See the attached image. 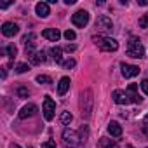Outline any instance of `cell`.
<instances>
[{
    "label": "cell",
    "instance_id": "6da1fadb",
    "mask_svg": "<svg viewBox=\"0 0 148 148\" xmlns=\"http://www.w3.org/2000/svg\"><path fill=\"white\" fill-rule=\"evenodd\" d=\"M92 105H94V98H92V91L91 89H86L80 92V113H82V119H91L92 115Z\"/></svg>",
    "mask_w": 148,
    "mask_h": 148
},
{
    "label": "cell",
    "instance_id": "7a4b0ae2",
    "mask_svg": "<svg viewBox=\"0 0 148 148\" xmlns=\"http://www.w3.org/2000/svg\"><path fill=\"white\" fill-rule=\"evenodd\" d=\"M63 143H64V146L66 148H77L80 143H82V139H80V134L77 132V131H73V129H70V127H66L64 131H63Z\"/></svg>",
    "mask_w": 148,
    "mask_h": 148
},
{
    "label": "cell",
    "instance_id": "3957f363",
    "mask_svg": "<svg viewBox=\"0 0 148 148\" xmlns=\"http://www.w3.org/2000/svg\"><path fill=\"white\" fill-rule=\"evenodd\" d=\"M127 56L129 58H134V59H141L143 56H145V47L141 45V42L136 38V37H132L131 40H129V44H127Z\"/></svg>",
    "mask_w": 148,
    "mask_h": 148
},
{
    "label": "cell",
    "instance_id": "277c9868",
    "mask_svg": "<svg viewBox=\"0 0 148 148\" xmlns=\"http://www.w3.org/2000/svg\"><path fill=\"white\" fill-rule=\"evenodd\" d=\"M94 44L101 51H106V52H113L119 49V42L112 37H94Z\"/></svg>",
    "mask_w": 148,
    "mask_h": 148
},
{
    "label": "cell",
    "instance_id": "5b68a950",
    "mask_svg": "<svg viewBox=\"0 0 148 148\" xmlns=\"http://www.w3.org/2000/svg\"><path fill=\"white\" fill-rule=\"evenodd\" d=\"M44 117L45 120H52L54 119V112H56V103L51 96H44V106H42Z\"/></svg>",
    "mask_w": 148,
    "mask_h": 148
},
{
    "label": "cell",
    "instance_id": "8992f818",
    "mask_svg": "<svg viewBox=\"0 0 148 148\" xmlns=\"http://www.w3.org/2000/svg\"><path fill=\"white\" fill-rule=\"evenodd\" d=\"M71 23L75 25L77 28H84L89 23V12L87 11H77L75 14L71 16Z\"/></svg>",
    "mask_w": 148,
    "mask_h": 148
},
{
    "label": "cell",
    "instance_id": "52a82bcc",
    "mask_svg": "<svg viewBox=\"0 0 148 148\" xmlns=\"http://www.w3.org/2000/svg\"><path fill=\"white\" fill-rule=\"evenodd\" d=\"M96 28L101 30V32H112V30H113V23H112V19H110L108 16L101 14V16H98V19H96Z\"/></svg>",
    "mask_w": 148,
    "mask_h": 148
},
{
    "label": "cell",
    "instance_id": "ba28073f",
    "mask_svg": "<svg viewBox=\"0 0 148 148\" xmlns=\"http://www.w3.org/2000/svg\"><path fill=\"white\" fill-rule=\"evenodd\" d=\"M112 99L117 105H127V103H131V98H129L127 91H120V89H117V91L112 92Z\"/></svg>",
    "mask_w": 148,
    "mask_h": 148
},
{
    "label": "cell",
    "instance_id": "9c48e42d",
    "mask_svg": "<svg viewBox=\"0 0 148 148\" xmlns=\"http://www.w3.org/2000/svg\"><path fill=\"white\" fill-rule=\"evenodd\" d=\"M120 68H122V75H124L125 79H132V77L139 75V68H138V66H134V64L122 63V64H120Z\"/></svg>",
    "mask_w": 148,
    "mask_h": 148
},
{
    "label": "cell",
    "instance_id": "30bf717a",
    "mask_svg": "<svg viewBox=\"0 0 148 148\" xmlns=\"http://www.w3.org/2000/svg\"><path fill=\"white\" fill-rule=\"evenodd\" d=\"M37 112H38L37 105L30 103V105H26V106H23V108H21V112L18 113V117H19L21 120H25V119H30V117H33V115H35Z\"/></svg>",
    "mask_w": 148,
    "mask_h": 148
},
{
    "label": "cell",
    "instance_id": "8fae6325",
    "mask_svg": "<svg viewBox=\"0 0 148 148\" xmlns=\"http://www.w3.org/2000/svg\"><path fill=\"white\" fill-rule=\"evenodd\" d=\"M2 33L5 37H14V35L19 33V26L16 23H12V21H7V23L2 25Z\"/></svg>",
    "mask_w": 148,
    "mask_h": 148
},
{
    "label": "cell",
    "instance_id": "7c38bea8",
    "mask_svg": "<svg viewBox=\"0 0 148 148\" xmlns=\"http://www.w3.org/2000/svg\"><path fill=\"white\" fill-rule=\"evenodd\" d=\"M42 37L47 38V40H51V42H58L59 37H61V33H59V30H56V28H47V30L42 32Z\"/></svg>",
    "mask_w": 148,
    "mask_h": 148
},
{
    "label": "cell",
    "instance_id": "4fadbf2b",
    "mask_svg": "<svg viewBox=\"0 0 148 148\" xmlns=\"http://www.w3.org/2000/svg\"><path fill=\"white\" fill-rule=\"evenodd\" d=\"M35 12H37L38 18H47V16L51 14V11H49V4H47V2H38V4L35 5Z\"/></svg>",
    "mask_w": 148,
    "mask_h": 148
},
{
    "label": "cell",
    "instance_id": "5bb4252c",
    "mask_svg": "<svg viewBox=\"0 0 148 148\" xmlns=\"http://www.w3.org/2000/svg\"><path fill=\"white\" fill-rule=\"evenodd\" d=\"M138 84H129V87H127V94H129V98H131V103H141V99L143 98H139L138 96Z\"/></svg>",
    "mask_w": 148,
    "mask_h": 148
},
{
    "label": "cell",
    "instance_id": "9a60e30c",
    "mask_svg": "<svg viewBox=\"0 0 148 148\" xmlns=\"http://www.w3.org/2000/svg\"><path fill=\"white\" fill-rule=\"evenodd\" d=\"M70 84H71L70 79H68V77H63V79L59 80V84H58V94H59V96H64L66 91L70 89Z\"/></svg>",
    "mask_w": 148,
    "mask_h": 148
},
{
    "label": "cell",
    "instance_id": "2e32d148",
    "mask_svg": "<svg viewBox=\"0 0 148 148\" xmlns=\"http://www.w3.org/2000/svg\"><path fill=\"white\" fill-rule=\"evenodd\" d=\"M108 132L113 136V138H120L122 136V125L119 122H110L108 124Z\"/></svg>",
    "mask_w": 148,
    "mask_h": 148
},
{
    "label": "cell",
    "instance_id": "e0dca14e",
    "mask_svg": "<svg viewBox=\"0 0 148 148\" xmlns=\"http://www.w3.org/2000/svg\"><path fill=\"white\" fill-rule=\"evenodd\" d=\"M44 61H45L44 51H38V52H35V54L30 56V63H32V64H40V63H44Z\"/></svg>",
    "mask_w": 148,
    "mask_h": 148
},
{
    "label": "cell",
    "instance_id": "ac0fdd59",
    "mask_svg": "<svg viewBox=\"0 0 148 148\" xmlns=\"http://www.w3.org/2000/svg\"><path fill=\"white\" fill-rule=\"evenodd\" d=\"M51 54H52V59L56 61V63H59V64H63V49L61 47H52L51 49Z\"/></svg>",
    "mask_w": 148,
    "mask_h": 148
},
{
    "label": "cell",
    "instance_id": "d6986e66",
    "mask_svg": "<svg viewBox=\"0 0 148 148\" xmlns=\"http://www.w3.org/2000/svg\"><path fill=\"white\" fill-rule=\"evenodd\" d=\"M99 146L101 148H119V143L113 141V139H108V138H101L99 139Z\"/></svg>",
    "mask_w": 148,
    "mask_h": 148
},
{
    "label": "cell",
    "instance_id": "ffe728a7",
    "mask_svg": "<svg viewBox=\"0 0 148 148\" xmlns=\"http://www.w3.org/2000/svg\"><path fill=\"white\" fill-rule=\"evenodd\" d=\"M2 54H7L11 59H14L16 54H18V47H16V45H7L5 49H2Z\"/></svg>",
    "mask_w": 148,
    "mask_h": 148
},
{
    "label": "cell",
    "instance_id": "44dd1931",
    "mask_svg": "<svg viewBox=\"0 0 148 148\" xmlns=\"http://www.w3.org/2000/svg\"><path fill=\"white\" fill-rule=\"evenodd\" d=\"M71 120H73V115H71L70 112H63V113H61V122H63L64 125H68Z\"/></svg>",
    "mask_w": 148,
    "mask_h": 148
},
{
    "label": "cell",
    "instance_id": "7402d4cb",
    "mask_svg": "<svg viewBox=\"0 0 148 148\" xmlns=\"http://www.w3.org/2000/svg\"><path fill=\"white\" fill-rule=\"evenodd\" d=\"M79 134H80L82 143H86V139H87V136H89V129H87V125H82L80 131H79Z\"/></svg>",
    "mask_w": 148,
    "mask_h": 148
},
{
    "label": "cell",
    "instance_id": "603a6c76",
    "mask_svg": "<svg viewBox=\"0 0 148 148\" xmlns=\"http://www.w3.org/2000/svg\"><path fill=\"white\" fill-rule=\"evenodd\" d=\"M28 70H30V64H26V63L16 64V73H25V71H28Z\"/></svg>",
    "mask_w": 148,
    "mask_h": 148
},
{
    "label": "cell",
    "instance_id": "cb8c5ba5",
    "mask_svg": "<svg viewBox=\"0 0 148 148\" xmlns=\"http://www.w3.org/2000/svg\"><path fill=\"white\" fill-rule=\"evenodd\" d=\"M63 35H64V38H66L68 42H70V40H75V38H77V33L73 32V30H70V28H68V30H66Z\"/></svg>",
    "mask_w": 148,
    "mask_h": 148
},
{
    "label": "cell",
    "instance_id": "d4e9b609",
    "mask_svg": "<svg viewBox=\"0 0 148 148\" xmlns=\"http://www.w3.org/2000/svg\"><path fill=\"white\" fill-rule=\"evenodd\" d=\"M16 92H18V96H19V98H28V96H30V91H28L26 87H23V86H21V87H18V91H16Z\"/></svg>",
    "mask_w": 148,
    "mask_h": 148
},
{
    "label": "cell",
    "instance_id": "484cf974",
    "mask_svg": "<svg viewBox=\"0 0 148 148\" xmlns=\"http://www.w3.org/2000/svg\"><path fill=\"white\" fill-rule=\"evenodd\" d=\"M37 82H38V84H52L51 77H47V75H38V77H37Z\"/></svg>",
    "mask_w": 148,
    "mask_h": 148
},
{
    "label": "cell",
    "instance_id": "4316f807",
    "mask_svg": "<svg viewBox=\"0 0 148 148\" xmlns=\"http://www.w3.org/2000/svg\"><path fill=\"white\" fill-rule=\"evenodd\" d=\"M139 26H141V28H148V12L139 18Z\"/></svg>",
    "mask_w": 148,
    "mask_h": 148
},
{
    "label": "cell",
    "instance_id": "83f0119b",
    "mask_svg": "<svg viewBox=\"0 0 148 148\" xmlns=\"http://www.w3.org/2000/svg\"><path fill=\"white\" fill-rule=\"evenodd\" d=\"M61 66H63V68H73V66H75V59L70 58V59L63 61V64H61Z\"/></svg>",
    "mask_w": 148,
    "mask_h": 148
},
{
    "label": "cell",
    "instance_id": "f1b7e54d",
    "mask_svg": "<svg viewBox=\"0 0 148 148\" xmlns=\"http://www.w3.org/2000/svg\"><path fill=\"white\" fill-rule=\"evenodd\" d=\"M42 148H58V146H56V143H54L52 139H47V141L42 145Z\"/></svg>",
    "mask_w": 148,
    "mask_h": 148
},
{
    "label": "cell",
    "instance_id": "f546056e",
    "mask_svg": "<svg viewBox=\"0 0 148 148\" xmlns=\"http://www.w3.org/2000/svg\"><path fill=\"white\" fill-rule=\"evenodd\" d=\"M143 131H145V134L148 136V115L143 119Z\"/></svg>",
    "mask_w": 148,
    "mask_h": 148
},
{
    "label": "cell",
    "instance_id": "4dcf8cb0",
    "mask_svg": "<svg viewBox=\"0 0 148 148\" xmlns=\"http://www.w3.org/2000/svg\"><path fill=\"white\" fill-rule=\"evenodd\" d=\"M139 86H141V89H143V92H145V94H148V80H143V82H141Z\"/></svg>",
    "mask_w": 148,
    "mask_h": 148
},
{
    "label": "cell",
    "instance_id": "1f68e13d",
    "mask_svg": "<svg viewBox=\"0 0 148 148\" xmlns=\"http://www.w3.org/2000/svg\"><path fill=\"white\" fill-rule=\"evenodd\" d=\"M77 49V45H73V44H68V45H64V51H68V52H73Z\"/></svg>",
    "mask_w": 148,
    "mask_h": 148
},
{
    "label": "cell",
    "instance_id": "d6a6232c",
    "mask_svg": "<svg viewBox=\"0 0 148 148\" xmlns=\"http://www.w3.org/2000/svg\"><path fill=\"white\" fill-rule=\"evenodd\" d=\"M139 5H148V0H138Z\"/></svg>",
    "mask_w": 148,
    "mask_h": 148
},
{
    "label": "cell",
    "instance_id": "836d02e7",
    "mask_svg": "<svg viewBox=\"0 0 148 148\" xmlns=\"http://www.w3.org/2000/svg\"><path fill=\"white\" fill-rule=\"evenodd\" d=\"M11 5V2H4V4H0V7H2V9H5V7H9Z\"/></svg>",
    "mask_w": 148,
    "mask_h": 148
},
{
    "label": "cell",
    "instance_id": "e575fe53",
    "mask_svg": "<svg viewBox=\"0 0 148 148\" xmlns=\"http://www.w3.org/2000/svg\"><path fill=\"white\" fill-rule=\"evenodd\" d=\"M64 4L66 5H71V4H75V0H64Z\"/></svg>",
    "mask_w": 148,
    "mask_h": 148
},
{
    "label": "cell",
    "instance_id": "d590c367",
    "mask_svg": "<svg viewBox=\"0 0 148 148\" xmlns=\"http://www.w3.org/2000/svg\"><path fill=\"white\" fill-rule=\"evenodd\" d=\"M125 148H134V146H132V145H127V146H125Z\"/></svg>",
    "mask_w": 148,
    "mask_h": 148
},
{
    "label": "cell",
    "instance_id": "8d00e7d4",
    "mask_svg": "<svg viewBox=\"0 0 148 148\" xmlns=\"http://www.w3.org/2000/svg\"><path fill=\"white\" fill-rule=\"evenodd\" d=\"M146 148H148V146H146Z\"/></svg>",
    "mask_w": 148,
    "mask_h": 148
}]
</instances>
